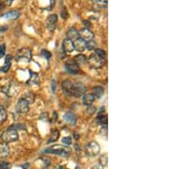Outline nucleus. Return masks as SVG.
Masks as SVG:
<instances>
[{"mask_svg": "<svg viewBox=\"0 0 193 169\" xmlns=\"http://www.w3.org/2000/svg\"><path fill=\"white\" fill-rule=\"evenodd\" d=\"M63 92L68 96L80 97L86 92V86L81 82H74L72 80H65L62 83Z\"/></svg>", "mask_w": 193, "mask_h": 169, "instance_id": "obj_1", "label": "nucleus"}, {"mask_svg": "<svg viewBox=\"0 0 193 169\" xmlns=\"http://www.w3.org/2000/svg\"><path fill=\"white\" fill-rule=\"evenodd\" d=\"M44 153L46 154H53V155H57V156H62V157H68L70 156V150L68 148V146L60 145V144H56V145L50 146L44 150Z\"/></svg>", "mask_w": 193, "mask_h": 169, "instance_id": "obj_2", "label": "nucleus"}, {"mask_svg": "<svg viewBox=\"0 0 193 169\" xmlns=\"http://www.w3.org/2000/svg\"><path fill=\"white\" fill-rule=\"evenodd\" d=\"M1 139L3 140L4 143H13L19 139V135H18L17 131L9 127V129H7L6 131H4V132L2 133Z\"/></svg>", "mask_w": 193, "mask_h": 169, "instance_id": "obj_3", "label": "nucleus"}, {"mask_svg": "<svg viewBox=\"0 0 193 169\" xmlns=\"http://www.w3.org/2000/svg\"><path fill=\"white\" fill-rule=\"evenodd\" d=\"M91 68H100L106 64V58H102L95 53H93L90 55V56L88 59V63Z\"/></svg>", "mask_w": 193, "mask_h": 169, "instance_id": "obj_4", "label": "nucleus"}, {"mask_svg": "<svg viewBox=\"0 0 193 169\" xmlns=\"http://www.w3.org/2000/svg\"><path fill=\"white\" fill-rule=\"evenodd\" d=\"M100 151V145L95 141H91L89 143H87L86 146H85V153L87 154V156H91V157L96 156L97 155H99Z\"/></svg>", "mask_w": 193, "mask_h": 169, "instance_id": "obj_5", "label": "nucleus"}, {"mask_svg": "<svg viewBox=\"0 0 193 169\" xmlns=\"http://www.w3.org/2000/svg\"><path fill=\"white\" fill-rule=\"evenodd\" d=\"M15 59L17 62L24 61V62H30L32 59V51L28 49V48H23L21 50H18L17 52V55L15 56Z\"/></svg>", "mask_w": 193, "mask_h": 169, "instance_id": "obj_6", "label": "nucleus"}, {"mask_svg": "<svg viewBox=\"0 0 193 169\" xmlns=\"http://www.w3.org/2000/svg\"><path fill=\"white\" fill-rule=\"evenodd\" d=\"M16 110L18 114H27L29 110V102L24 97L20 98L17 101Z\"/></svg>", "mask_w": 193, "mask_h": 169, "instance_id": "obj_7", "label": "nucleus"}, {"mask_svg": "<svg viewBox=\"0 0 193 169\" xmlns=\"http://www.w3.org/2000/svg\"><path fill=\"white\" fill-rule=\"evenodd\" d=\"M79 35H80L81 39L84 40L85 42L93 40L94 38V34L93 32L89 28H86V27L82 28L79 31Z\"/></svg>", "mask_w": 193, "mask_h": 169, "instance_id": "obj_8", "label": "nucleus"}, {"mask_svg": "<svg viewBox=\"0 0 193 169\" xmlns=\"http://www.w3.org/2000/svg\"><path fill=\"white\" fill-rule=\"evenodd\" d=\"M57 22H58V16L56 14L51 15L47 17L46 20V26L50 31H53L56 27Z\"/></svg>", "mask_w": 193, "mask_h": 169, "instance_id": "obj_9", "label": "nucleus"}, {"mask_svg": "<svg viewBox=\"0 0 193 169\" xmlns=\"http://www.w3.org/2000/svg\"><path fill=\"white\" fill-rule=\"evenodd\" d=\"M65 69L68 73L71 74H77L80 73V67L78 64L75 63H69L65 64Z\"/></svg>", "mask_w": 193, "mask_h": 169, "instance_id": "obj_10", "label": "nucleus"}, {"mask_svg": "<svg viewBox=\"0 0 193 169\" xmlns=\"http://www.w3.org/2000/svg\"><path fill=\"white\" fill-rule=\"evenodd\" d=\"M62 48H63V51L65 53H71L73 52L74 50V45H73V42L68 39V38H65L63 41V44H62Z\"/></svg>", "mask_w": 193, "mask_h": 169, "instance_id": "obj_11", "label": "nucleus"}, {"mask_svg": "<svg viewBox=\"0 0 193 169\" xmlns=\"http://www.w3.org/2000/svg\"><path fill=\"white\" fill-rule=\"evenodd\" d=\"M73 45L74 50H76L78 52H83L84 50H86V42L83 40H82L81 38L73 41Z\"/></svg>", "mask_w": 193, "mask_h": 169, "instance_id": "obj_12", "label": "nucleus"}, {"mask_svg": "<svg viewBox=\"0 0 193 169\" xmlns=\"http://www.w3.org/2000/svg\"><path fill=\"white\" fill-rule=\"evenodd\" d=\"M94 9L95 10H103L106 9L108 4V0H91Z\"/></svg>", "mask_w": 193, "mask_h": 169, "instance_id": "obj_13", "label": "nucleus"}, {"mask_svg": "<svg viewBox=\"0 0 193 169\" xmlns=\"http://www.w3.org/2000/svg\"><path fill=\"white\" fill-rule=\"evenodd\" d=\"M10 149L6 143H0V158H6L10 156Z\"/></svg>", "mask_w": 193, "mask_h": 169, "instance_id": "obj_14", "label": "nucleus"}, {"mask_svg": "<svg viewBox=\"0 0 193 169\" xmlns=\"http://www.w3.org/2000/svg\"><path fill=\"white\" fill-rule=\"evenodd\" d=\"M63 119L70 126H75L77 123V116L72 112H66L63 115Z\"/></svg>", "mask_w": 193, "mask_h": 169, "instance_id": "obj_15", "label": "nucleus"}, {"mask_svg": "<svg viewBox=\"0 0 193 169\" xmlns=\"http://www.w3.org/2000/svg\"><path fill=\"white\" fill-rule=\"evenodd\" d=\"M94 96L92 93H85L83 96V103L85 106H90L94 101Z\"/></svg>", "mask_w": 193, "mask_h": 169, "instance_id": "obj_16", "label": "nucleus"}, {"mask_svg": "<svg viewBox=\"0 0 193 169\" xmlns=\"http://www.w3.org/2000/svg\"><path fill=\"white\" fill-rule=\"evenodd\" d=\"M67 38L70 39L72 42L77 40V39L80 38V35H79V31H77L76 28L74 27H71L69 29V31L67 32Z\"/></svg>", "mask_w": 193, "mask_h": 169, "instance_id": "obj_17", "label": "nucleus"}, {"mask_svg": "<svg viewBox=\"0 0 193 169\" xmlns=\"http://www.w3.org/2000/svg\"><path fill=\"white\" fill-rule=\"evenodd\" d=\"M20 11L18 10H12V11H9L4 15H3V18L8 19V20H17L20 16Z\"/></svg>", "mask_w": 193, "mask_h": 169, "instance_id": "obj_18", "label": "nucleus"}, {"mask_svg": "<svg viewBox=\"0 0 193 169\" xmlns=\"http://www.w3.org/2000/svg\"><path fill=\"white\" fill-rule=\"evenodd\" d=\"M11 61H12V56L11 55H7L5 56V62H4V66L1 67L0 68V72H3V73H7L10 68L11 66Z\"/></svg>", "mask_w": 193, "mask_h": 169, "instance_id": "obj_19", "label": "nucleus"}, {"mask_svg": "<svg viewBox=\"0 0 193 169\" xmlns=\"http://www.w3.org/2000/svg\"><path fill=\"white\" fill-rule=\"evenodd\" d=\"M29 80L27 81V84H28V85H39L40 81L39 74L36 73H33L32 71H29Z\"/></svg>", "mask_w": 193, "mask_h": 169, "instance_id": "obj_20", "label": "nucleus"}, {"mask_svg": "<svg viewBox=\"0 0 193 169\" xmlns=\"http://www.w3.org/2000/svg\"><path fill=\"white\" fill-rule=\"evenodd\" d=\"M104 91L105 90L102 86H95L92 90V94L94 95L95 99H99L104 95Z\"/></svg>", "mask_w": 193, "mask_h": 169, "instance_id": "obj_21", "label": "nucleus"}, {"mask_svg": "<svg viewBox=\"0 0 193 169\" xmlns=\"http://www.w3.org/2000/svg\"><path fill=\"white\" fill-rule=\"evenodd\" d=\"M74 62L77 63V64H78V65H83V64H86V63H88V58L86 57V56L79 54V55L75 56Z\"/></svg>", "mask_w": 193, "mask_h": 169, "instance_id": "obj_22", "label": "nucleus"}, {"mask_svg": "<svg viewBox=\"0 0 193 169\" xmlns=\"http://www.w3.org/2000/svg\"><path fill=\"white\" fill-rule=\"evenodd\" d=\"M58 137H59V133H58V131H57V130L53 131L52 133H51L50 137H49V139L47 141V143H53L55 142V141H57L58 138Z\"/></svg>", "mask_w": 193, "mask_h": 169, "instance_id": "obj_23", "label": "nucleus"}, {"mask_svg": "<svg viewBox=\"0 0 193 169\" xmlns=\"http://www.w3.org/2000/svg\"><path fill=\"white\" fill-rule=\"evenodd\" d=\"M86 49L89 50H94L95 49H97L96 42L94 41V40L86 42Z\"/></svg>", "mask_w": 193, "mask_h": 169, "instance_id": "obj_24", "label": "nucleus"}, {"mask_svg": "<svg viewBox=\"0 0 193 169\" xmlns=\"http://www.w3.org/2000/svg\"><path fill=\"white\" fill-rule=\"evenodd\" d=\"M107 163H108V155L106 153L100 157V164L103 167H107Z\"/></svg>", "mask_w": 193, "mask_h": 169, "instance_id": "obj_25", "label": "nucleus"}, {"mask_svg": "<svg viewBox=\"0 0 193 169\" xmlns=\"http://www.w3.org/2000/svg\"><path fill=\"white\" fill-rule=\"evenodd\" d=\"M98 122H100L102 126H107V115H100L97 118Z\"/></svg>", "mask_w": 193, "mask_h": 169, "instance_id": "obj_26", "label": "nucleus"}, {"mask_svg": "<svg viewBox=\"0 0 193 169\" xmlns=\"http://www.w3.org/2000/svg\"><path fill=\"white\" fill-rule=\"evenodd\" d=\"M0 118H1V121H2V122H3L7 118L6 110H5V109H4L3 106H1V105H0Z\"/></svg>", "mask_w": 193, "mask_h": 169, "instance_id": "obj_27", "label": "nucleus"}, {"mask_svg": "<svg viewBox=\"0 0 193 169\" xmlns=\"http://www.w3.org/2000/svg\"><path fill=\"white\" fill-rule=\"evenodd\" d=\"M10 128L18 131V130H26V126L23 124H14V125H11Z\"/></svg>", "mask_w": 193, "mask_h": 169, "instance_id": "obj_28", "label": "nucleus"}, {"mask_svg": "<svg viewBox=\"0 0 193 169\" xmlns=\"http://www.w3.org/2000/svg\"><path fill=\"white\" fill-rule=\"evenodd\" d=\"M94 53L98 55L99 56H100V57H102V58H106V56H107L105 50H100V49H95V50H94Z\"/></svg>", "mask_w": 193, "mask_h": 169, "instance_id": "obj_29", "label": "nucleus"}, {"mask_svg": "<svg viewBox=\"0 0 193 169\" xmlns=\"http://www.w3.org/2000/svg\"><path fill=\"white\" fill-rule=\"evenodd\" d=\"M62 143H63V144L69 146L72 143V138H71L70 137H64V138H63V139H62Z\"/></svg>", "mask_w": 193, "mask_h": 169, "instance_id": "obj_30", "label": "nucleus"}, {"mask_svg": "<svg viewBox=\"0 0 193 169\" xmlns=\"http://www.w3.org/2000/svg\"><path fill=\"white\" fill-rule=\"evenodd\" d=\"M40 55L43 56V57H45L46 59H50L51 56H52V54H51V52H49V51H48V50H41V52H40Z\"/></svg>", "mask_w": 193, "mask_h": 169, "instance_id": "obj_31", "label": "nucleus"}, {"mask_svg": "<svg viewBox=\"0 0 193 169\" xmlns=\"http://www.w3.org/2000/svg\"><path fill=\"white\" fill-rule=\"evenodd\" d=\"M11 164L6 162H0V169H9L10 168Z\"/></svg>", "mask_w": 193, "mask_h": 169, "instance_id": "obj_32", "label": "nucleus"}, {"mask_svg": "<svg viewBox=\"0 0 193 169\" xmlns=\"http://www.w3.org/2000/svg\"><path fill=\"white\" fill-rule=\"evenodd\" d=\"M40 120H43V121H48L49 120V116H48V114L47 112L42 113L40 116Z\"/></svg>", "mask_w": 193, "mask_h": 169, "instance_id": "obj_33", "label": "nucleus"}, {"mask_svg": "<svg viewBox=\"0 0 193 169\" xmlns=\"http://www.w3.org/2000/svg\"><path fill=\"white\" fill-rule=\"evenodd\" d=\"M5 55V45L3 44L0 45V58H2Z\"/></svg>", "mask_w": 193, "mask_h": 169, "instance_id": "obj_34", "label": "nucleus"}, {"mask_svg": "<svg viewBox=\"0 0 193 169\" xmlns=\"http://www.w3.org/2000/svg\"><path fill=\"white\" fill-rule=\"evenodd\" d=\"M95 111H96V109H95L94 106H92V105L89 106V109H88V110H87L88 114L90 115H94V114L95 113Z\"/></svg>", "mask_w": 193, "mask_h": 169, "instance_id": "obj_35", "label": "nucleus"}, {"mask_svg": "<svg viewBox=\"0 0 193 169\" xmlns=\"http://www.w3.org/2000/svg\"><path fill=\"white\" fill-rule=\"evenodd\" d=\"M92 169H104V167L100 164H96L92 167Z\"/></svg>", "mask_w": 193, "mask_h": 169, "instance_id": "obj_36", "label": "nucleus"}, {"mask_svg": "<svg viewBox=\"0 0 193 169\" xmlns=\"http://www.w3.org/2000/svg\"><path fill=\"white\" fill-rule=\"evenodd\" d=\"M52 85H53V86H52V89H53V92H55V87H56V86H55V85H56V81H55V80H53V81H52Z\"/></svg>", "mask_w": 193, "mask_h": 169, "instance_id": "obj_37", "label": "nucleus"}, {"mask_svg": "<svg viewBox=\"0 0 193 169\" xmlns=\"http://www.w3.org/2000/svg\"><path fill=\"white\" fill-rule=\"evenodd\" d=\"M12 1H13V0H6V1H5V3H7L8 5H10L11 3H12Z\"/></svg>", "mask_w": 193, "mask_h": 169, "instance_id": "obj_38", "label": "nucleus"}, {"mask_svg": "<svg viewBox=\"0 0 193 169\" xmlns=\"http://www.w3.org/2000/svg\"><path fill=\"white\" fill-rule=\"evenodd\" d=\"M3 3H1V2H0V10H2V9H3Z\"/></svg>", "mask_w": 193, "mask_h": 169, "instance_id": "obj_39", "label": "nucleus"}]
</instances>
